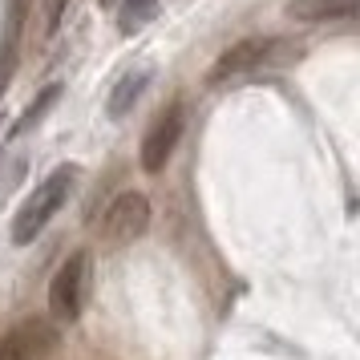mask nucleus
Masks as SVG:
<instances>
[{
	"instance_id": "nucleus-1",
	"label": "nucleus",
	"mask_w": 360,
	"mask_h": 360,
	"mask_svg": "<svg viewBox=\"0 0 360 360\" xmlns=\"http://www.w3.org/2000/svg\"><path fill=\"white\" fill-rule=\"evenodd\" d=\"M73 182H77V166H57L49 179L37 186L33 195H29V202L17 211V219H13V243L17 247H29L41 235V231L53 223V214L65 207V198L73 195Z\"/></svg>"
},
{
	"instance_id": "nucleus-2",
	"label": "nucleus",
	"mask_w": 360,
	"mask_h": 360,
	"mask_svg": "<svg viewBox=\"0 0 360 360\" xmlns=\"http://www.w3.org/2000/svg\"><path fill=\"white\" fill-rule=\"evenodd\" d=\"M89 295V255L73 251L49 283V320L53 324H77Z\"/></svg>"
},
{
	"instance_id": "nucleus-3",
	"label": "nucleus",
	"mask_w": 360,
	"mask_h": 360,
	"mask_svg": "<svg viewBox=\"0 0 360 360\" xmlns=\"http://www.w3.org/2000/svg\"><path fill=\"white\" fill-rule=\"evenodd\" d=\"M57 324L49 316H25L13 332L0 336V360H49L57 352Z\"/></svg>"
},
{
	"instance_id": "nucleus-4",
	"label": "nucleus",
	"mask_w": 360,
	"mask_h": 360,
	"mask_svg": "<svg viewBox=\"0 0 360 360\" xmlns=\"http://www.w3.org/2000/svg\"><path fill=\"white\" fill-rule=\"evenodd\" d=\"M150 227V198L142 191H122L101 214V235L110 243H130L142 239Z\"/></svg>"
},
{
	"instance_id": "nucleus-5",
	"label": "nucleus",
	"mask_w": 360,
	"mask_h": 360,
	"mask_svg": "<svg viewBox=\"0 0 360 360\" xmlns=\"http://www.w3.org/2000/svg\"><path fill=\"white\" fill-rule=\"evenodd\" d=\"M182 105L174 101V105H166L162 114L154 117V126H150V134L142 138V170L146 174H158L166 162H170V154H174V146H179L182 138Z\"/></svg>"
},
{
	"instance_id": "nucleus-6",
	"label": "nucleus",
	"mask_w": 360,
	"mask_h": 360,
	"mask_svg": "<svg viewBox=\"0 0 360 360\" xmlns=\"http://www.w3.org/2000/svg\"><path fill=\"white\" fill-rule=\"evenodd\" d=\"M267 57H271V41H267V37H243V41H235L231 49L219 53V61L211 65V82H227V77L251 73V69H259Z\"/></svg>"
},
{
	"instance_id": "nucleus-7",
	"label": "nucleus",
	"mask_w": 360,
	"mask_h": 360,
	"mask_svg": "<svg viewBox=\"0 0 360 360\" xmlns=\"http://www.w3.org/2000/svg\"><path fill=\"white\" fill-rule=\"evenodd\" d=\"M150 82H154V69H134V73H126V77L110 89V98H105V117H110V122H122V117L134 110V101L150 89Z\"/></svg>"
},
{
	"instance_id": "nucleus-8",
	"label": "nucleus",
	"mask_w": 360,
	"mask_h": 360,
	"mask_svg": "<svg viewBox=\"0 0 360 360\" xmlns=\"http://www.w3.org/2000/svg\"><path fill=\"white\" fill-rule=\"evenodd\" d=\"M356 13V0H292L288 17L304 25H328V20H348Z\"/></svg>"
},
{
	"instance_id": "nucleus-9",
	"label": "nucleus",
	"mask_w": 360,
	"mask_h": 360,
	"mask_svg": "<svg viewBox=\"0 0 360 360\" xmlns=\"http://www.w3.org/2000/svg\"><path fill=\"white\" fill-rule=\"evenodd\" d=\"M117 33L122 37H134L142 25H150L154 20V13H158V0H117Z\"/></svg>"
},
{
	"instance_id": "nucleus-10",
	"label": "nucleus",
	"mask_w": 360,
	"mask_h": 360,
	"mask_svg": "<svg viewBox=\"0 0 360 360\" xmlns=\"http://www.w3.org/2000/svg\"><path fill=\"white\" fill-rule=\"evenodd\" d=\"M57 101H61V85H49V89H41V98H37L33 105L25 110V114H20V122H17V130H13V134H29L37 122L49 114L53 105H57Z\"/></svg>"
},
{
	"instance_id": "nucleus-11",
	"label": "nucleus",
	"mask_w": 360,
	"mask_h": 360,
	"mask_svg": "<svg viewBox=\"0 0 360 360\" xmlns=\"http://www.w3.org/2000/svg\"><path fill=\"white\" fill-rule=\"evenodd\" d=\"M65 4H69V0H53V13H49V29H57V25H61V13H65Z\"/></svg>"
},
{
	"instance_id": "nucleus-12",
	"label": "nucleus",
	"mask_w": 360,
	"mask_h": 360,
	"mask_svg": "<svg viewBox=\"0 0 360 360\" xmlns=\"http://www.w3.org/2000/svg\"><path fill=\"white\" fill-rule=\"evenodd\" d=\"M98 4H101V8H114L117 0H98Z\"/></svg>"
}]
</instances>
